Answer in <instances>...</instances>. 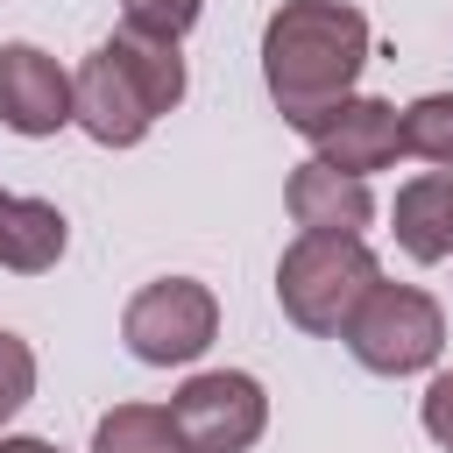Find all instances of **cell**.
<instances>
[{"mask_svg": "<svg viewBox=\"0 0 453 453\" xmlns=\"http://www.w3.org/2000/svg\"><path fill=\"white\" fill-rule=\"evenodd\" d=\"M340 340H347V354H354L368 375H418V368H432L439 347H446V311H439L418 283H382V276H375V283L361 290V304L347 311Z\"/></svg>", "mask_w": 453, "mask_h": 453, "instance_id": "277c9868", "label": "cell"}, {"mask_svg": "<svg viewBox=\"0 0 453 453\" xmlns=\"http://www.w3.org/2000/svg\"><path fill=\"white\" fill-rule=\"evenodd\" d=\"M418 418H425L432 446H446V453H453V368L425 382V411H418Z\"/></svg>", "mask_w": 453, "mask_h": 453, "instance_id": "2e32d148", "label": "cell"}, {"mask_svg": "<svg viewBox=\"0 0 453 453\" xmlns=\"http://www.w3.org/2000/svg\"><path fill=\"white\" fill-rule=\"evenodd\" d=\"M396 134H403V156L432 163V170H453V92H425L396 113Z\"/></svg>", "mask_w": 453, "mask_h": 453, "instance_id": "4fadbf2b", "label": "cell"}, {"mask_svg": "<svg viewBox=\"0 0 453 453\" xmlns=\"http://www.w3.org/2000/svg\"><path fill=\"white\" fill-rule=\"evenodd\" d=\"M297 134L311 142V156H319V163H333V170H347V177L389 170V163L403 156L396 106H389V99H368V92H347V99H333V106H326V113H311Z\"/></svg>", "mask_w": 453, "mask_h": 453, "instance_id": "52a82bcc", "label": "cell"}, {"mask_svg": "<svg viewBox=\"0 0 453 453\" xmlns=\"http://www.w3.org/2000/svg\"><path fill=\"white\" fill-rule=\"evenodd\" d=\"M28 396H35V347L0 326V425H7Z\"/></svg>", "mask_w": 453, "mask_h": 453, "instance_id": "9a60e30c", "label": "cell"}, {"mask_svg": "<svg viewBox=\"0 0 453 453\" xmlns=\"http://www.w3.org/2000/svg\"><path fill=\"white\" fill-rule=\"evenodd\" d=\"M71 226L50 198H7V219H0V269H21V276H42L57 269Z\"/></svg>", "mask_w": 453, "mask_h": 453, "instance_id": "8fae6325", "label": "cell"}, {"mask_svg": "<svg viewBox=\"0 0 453 453\" xmlns=\"http://www.w3.org/2000/svg\"><path fill=\"white\" fill-rule=\"evenodd\" d=\"M177 99H184V57L177 42L142 35V28L106 35L71 78V120L99 149H134Z\"/></svg>", "mask_w": 453, "mask_h": 453, "instance_id": "7a4b0ae2", "label": "cell"}, {"mask_svg": "<svg viewBox=\"0 0 453 453\" xmlns=\"http://www.w3.org/2000/svg\"><path fill=\"white\" fill-rule=\"evenodd\" d=\"M283 205H290L297 234H361V226L375 219V191H368V177H347V170H333V163H319V156L290 170Z\"/></svg>", "mask_w": 453, "mask_h": 453, "instance_id": "9c48e42d", "label": "cell"}, {"mask_svg": "<svg viewBox=\"0 0 453 453\" xmlns=\"http://www.w3.org/2000/svg\"><path fill=\"white\" fill-rule=\"evenodd\" d=\"M0 127L57 134L71 127V71L35 42H0Z\"/></svg>", "mask_w": 453, "mask_h": 453, "instance_id": "ba28073f", "label": "cell"}, {"mask_svg": "<svg viewBox=\"0 0 453 453\" xmlns=\"http://www.w3.org/2000/svg\"><path fill=\"white\" fill-rule=\"evenodd\" d=\"M92 453H191L170 425V403H113L92 425Z\"/></svg>", "mask_w": 453, "mask_h": 453, "instance_id": "7c38bea8", "label": "cell"}, {"mask_svg": "<svg viewBox=\"0 0 453 453\" xmlns=\"http://www.w3.org/2000/svg\"><path fill=\"white\" fill-rule=\"evenodd\" d=\"M170 425L191 453H248L269 425V396L241 368H205L170 396Z\"/></svg>", "mask_w": 453, "mask_h": 453, "instance_id": "8992f818", "label": "cell"}, {"mask_svg": "<svg viewBox=\"0 0 453 453\" xmlns=\"http://www.w3.org/2000/svg\"><path fill=\"white\" fill-rule=\"evenodd\" d=\"M389 226L411 262H446L453 255V170H418L411 184H396Z\"/></svg>", "mask_w": 453, "mask_h": 453, "instance_id": "30bf717a", "label": "cell"}, {"mask_svg": "<svg viewBox=\"0 0 453 453\" xmlns=\"http://www.w3.org/2000/svg\"><path fill=\"white\" fill-rule=\"evenodd\" d=\"M120 340L149 368H184V361H198L219 340V297L198 276H156V283H142L127 297Z\"/></svg>", "mask_w": 453, "mask_h": 453, "instance_id": "5b68a950", "label": "cell"}, {"mask_svg": "<svg viewBox=\"0 0 453 453\" xmlns=\"http://www.w3.org/2000/svg\"><path fill=\"white\" fill-rule=\"evenodd\" d=\"M198 7L205 0H120V28H142V35L177 42V35L198 28Z\"/></svg>", "mask_w": 453, "mask_h": 453, "instance_id": "5bb4252c", "label": "cell"}, {"mask_svg": "<svg viewBox=\"0 0 453 453\" xmlns=\"http://www.w3.org/2000/svg\"><path fill=\"white\" fill-rule=\"evenodd\" d=\"M7 198H14V191H0V219H7Z\"/></svg>", "mask_w": 453, "mask_h": 453, "instance_id": "ac0fdd59", "label": "cell"}, {"mask_svg": "<svg viewBox=\"0 0 453 453\" xmlns=\"http://www.w3.org/2000/svg\"><path fill=\"white\" fill-rule=\"evenodd\" d=\"M382 276V262L368 255L361 234H297L276 262V304L297 333L311 340H340L347 311L361 304V290Z\"/></svg>", "mask_w": 453, "mask_h": 453, "instance_id": "3957f363", "label": "cell"}, {"mask_svg": "<svg viewBox=\"0 0 453 453\" xmlns=\"http://www.w3.org/2000/svg\"><path fill=\"white\" fill-rule=\"evenodd\" d=\"M0 453H57L50 439H0Z\"/></svg>", "mask_w": 453, "mask_h": 453, "instance_id": "e0dca14e", "label": "cell"}, {"mask_svg": "<svg viewBox=\"0 0 453 453\" xmlns=\"http://www.w3.org/2000/svg\"><path fill=\"white\" fill-rule=\"evenodd\" d=\"M368 64V14L354 0H283L262 21V85L290 127L354 92Z\"/></svg>", "mask_w": 453, "mask_h": 453, "instance_id": "6da1fadb", "label": "cell"}]
</instances>
